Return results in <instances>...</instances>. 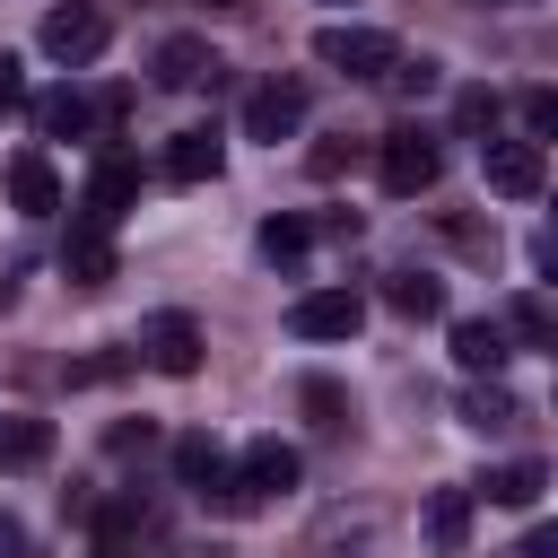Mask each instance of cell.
<instances>
[{
    "instance_id": "cell-1",
    "label": "cell",
    "mask_w": 558,
    "mask_h": 558,
    "mask_svg": "<svg viewBox=\"0 0 558 558\" xmlns=\"http://www.w3.org/2000/svg\"><path fill=\"white\" fill-rule=\"evenodd\" d=\"M375 174H384V192H392V201H418V192L445 174V148H436L418 122H392V131L375 140Z\"/></svg>"
},
{
    "instance_id": "cell-2",
    "label": "cell",
    "mask_w": 558,
    "mask_h": 558,
    "mask_svg": "<svg viewBox=\"0 0 558 558\" xmlns=\"http://www.w3.org/2000/svg\"><path fill=\"white\" fill-rule=\"evenodd\" d=\"M314 61L340 70V78H392V70H401V44H392L384 26H323V35H314Z\"/></svg>"
},
{
    "instance_id": "cell-3",
    "label": "cell",
    "mask_w": 558,
    "mask_h": 558,
    "mask_svg": "<svg viewBox=\"0 0 558 558\" xmlns=\"http://www.w3.org/2000/svg\"><path fill=\"white\" fill-rule=\"evenodd\" d=\"M305 131V78H262L253 96H244V140H296Z\"/></svg>"
},
{
    "instance_id": "cell-4",
    "label": "cell",
    "mask_w": 558,
    "mask_h": 558,
    "mask_svg": "<svg viewBox=\"0 0 558 558\" xmlns=\"http://www.w3.org/2000/svg\"><path fill=\"white\" fill-rule=\"evenodd\" d=\"M357 323H366V296L357 288H314V296L288 305V331L296 340H357Z\"/></svg>"
},
{
    "instance_id": "cell-5",
    "label": "cell",
    "mask_w": 558,
    "mask_h": 558,
    "mask_svg": "<svg viewBox=\"0 0 558 558\" xmlns=\"http://www.w3.org/2000/svg\"><path fill=\"white\" fill-rule=\"evenodd\" d=\"M201 349H209V340H201V323H192V314H174V305L140 323V357H148L157 375H201Z\"/></svg>"
},
{
    "instance_id": "cell-6",
    "label": "cell",
    "mask_w": 558,
    "mask_h": 558,
    "mask_svg": "<svg viewBox=\"0 0 558 558\" xmlns=\"http://www.w3.org/2000/svg\"><path fill=\"white\" fill-rule=\"evenodd\" d=\"M480 174H488V192L532 201V192L549 183V157H541V140H488V148H480Z\"/></svg>"
},
{
    "instance_id": "cell-7",
    "label": "cell",
    "mask_w": 558,
    "mask_h": 558,
    "mask_svg": "<svg viewBox=\"0 0 558 558\" xmlns=\"http://www.w3.org/2000/svg\"><path fill=\"white\" fill-rule=\"evenodd\" d=\"M235 480H244V497H253V506H270V497H288V488L305 480V462H296V445L253 436V445H244V462H235Z\"/></svg>"
},
{
    "instance_id": "cell-8",
    "label": "cell",
    "mask_w": 558,
    "mask_h": 558,
    "mask_svg": "<svg viewBox=\"0 0 558 558\" xmlns=\"http://www.w3.org/2000/svg\"><path fill=\"white\" fill-rule=\"evenodd\" d=\"M35 44H44L61 70H78V61H96V52H105V17L70 0V9H52V17H44V35H35Z\"/></svg>"
},
{
    "instance_id": "cell-9",
    "label": "cell",
    "mask_w": 558,
    "mask_h": 558,
    "mask_svg": "<svg viewBox=\"0 0 558 558\" xmlns=\"http://www.w3.org/2000/svg\"><path fill=\"white\" fill-rule=\"evenodd\" d=\"M131 201H140V166H131V157H96V174H87V192H78V218H87V227H113Z\"/></svg>"
},
{
    "instance_id": "cell-10",
    "label": "cell",
    "mask_w": 558,
    "mask_h": 558,
    "mask_svg": "<svg viewBox=\"0 0 558 558\" xmlns=\"http://www.w3.org/2000/svg\"><path fill=\"white\" fill-rule=\"evenodd\" d=\"M218 166H227V140L209 122H192V131L166 140V183H218Z\"/></svg>"
},
{
    "instance_id": "cell-11",
    "label": "cell",
    "mask_w": 558,
    "mask_h": 558,
    "mask_svg": "<svg viewBox=\"0 0 558 558\" xmlns=\"http://www.w3.org/2000/svg\"><path fill=\"white\" fill-rule=\"evenodd\" d=\"M61 270H70V288H105V279H113V227L70 218V235H61Z\"/></svg>"
},
{
    "instance_id": "cell-12",
    "label": "cell",
    "mask_w": 558,
    "mask_h": 558,
    "mask_svg": "<svg viewBox=\"0 0 558 558\" xmlns=\"http://www.w3.org/2000/svg\"><path fill=\"white\" fill-rule=\"evenodd\" d=\"M9 201H17L26 218H52V209H61V174H52L44 148H17V157H9Z\"/></svg>"
},
{
    "instance_id": "cell-13",
    "label": "cell",
    "mask_w": 558,
    "mask_h": 558,
    "mask_svg": "<svg viewBox=\"0 0 558 558\" xmlns=\"http://www.w3.org/2000/svg\"><path fill=\"white\" fill-rule=\"evenodd\" d=\"M96 122H105V105L78 96V87H44V96H35V131H44V140H78V131H96Z\"/></svg>"
},
{
    "instance_id": "cell-14",
    "label": "cell",
    "mask_w": 558,
    "mask_h": 558,
    "mask_svg": "<svg viewBox=\"0 0 558 558\" xmlns=\"http://www.w3.org/2000/svg\"><path fill=\"white\" fill-rule=\"evenodd\" d=\"M52 462V418L0 410V471H44Z\"/></svg>"
},
{
    "instance_id": "cell-15",
    "label": "cell",
    "mask_w": 558,
    "mask_h": 558,
    "mask_svg": "<svg viewBox=\"0 0 558 558\" xmlns=\"http://www.w3.org/2000/svg\"><path fill=\"white\" fill-rule=\"evenodd\" d=\"M514 349H506V323H488V314H471V323H453V366L462 375H497Z\"/></svg>"
},
{
    "instance_id": "cell-16",
    "label": "cell",
    "mask_w": 558,
    "mask_h": 558,
    "mask_svg": "<svg viewBox=\"0 0 558 558\" xmlns=\"http://www.w3.org/2000/svg\"><path fill=\"white\" fill-rule=\"evenodd\" d=\"M427 541H436V558L471 549V488H427Z\"/></svg>"
},
{
    "instance_id": "cell-17",
    "label": "cell",
    "mask_w": 558,
    "mask_h": 558,
    "mask_svg": "<svg viewBox=\"0 0 558 558\" xmlns=\"http://www.w3.org/2000/svg\"><path fill=\"white\" fill-rule=\"evenodd\" d=\"M201 78H218V52L201 35H166L157 44V87H201Z\"/></svg>"
},
{
    "instance_id": "cell-18",
    "label": "cell",
    "mask_w": 558,
    "mask_h": 558,
    "mask_svg": "<svg viewBox=\"0 0 558 558\" xmlns=\"http://www.w3.org/2000/svg\"><path fill=\"white\" fill-rule=\"evenodd\" d=\"M462 418H471L480 436H506V427H523V401H514L497 375H471V392H462Z\"/></svg>"
},
{
    "instance_id": "cell-19",
    "label": "cell",
    "mask_w": 558,
    "mask_h": 558,
    "mask_svg": "<svg viewBox=\"0 0 558 558\" xmlns=\"http://www.w3.org/2000/svg\"><path fill=\"white\" fill-rule=\"evenodd\" d=\"M384 305H392L401 323H436V314H445V279H427V270H392V279H384Z\"/></svg>"
},
{
    "instance_id": "cell-20",
    "label": "cell",
    "mask_w": 558,
    "mask_h": 558,
    "mask_svg": "<svg viewBox=\"0 0 558 558\" xmlns=\"http://www.w3.org/2000/svg\"><path fill=\"white\" fill-rule=\"evenodd\" d=\"M174 471H183V488H192V497H209L235 462L218 453V436H174Z\"/></svg>"
},
{
    "instance_id": "cell-21",
    "label": "cell",
    "mask_w": 558,
    "mask_h": 558,
    "mask_svg": "<svg viewBox=\"0 0 558 558\" xmlns=\"http://www.w3.org/2000/svg\"><path fill=\"white\" fill-rule=\"evenodd\" d=\"M541 488H549V471H541V462H506V471H488V480H480V497H488V506H532Z\"/></svg>"
},
{
    "instance_id": "cell-22",
    "label": "cell",
    "mask_w": 558,
    "mask_h": 558,
    "mask_svg": "<svg viewBox=\"0 0 558 558\" xmlns=\"http://www.w3.org/2000/svg\"><path fill=\"white\" fill-rule=\"evenodd\" d=\"M506 331H523V340L558 349V305H549V296H514V305H506Z\"/></svg>"
},
{
    "instance_id": "cell-23",
    "label": "cell",
    "mask_w": 558,
    "mask_h": 558,
    "mask_svg": "<svg viewBox=\"0 0 558 558\" xmlns=\"http://www.w3.org/2000/svg\"><path fill=\"white\" fill-rule=\"evenodd\" d=\"M453 122L488 148V140H497V96H488V87H462V96H453Z\"/></svg>"
},
{
    "instance_id": "cell-24",
    "label": "cell",
    "mask_w": 558,
    "mask_h": 558,
    "mask_svg": "<svg viewBox=\"0 0 558 558\" xmlns=\"http://www.w3.org/2000/svg\"><path fill=\"white\" fill-rule=\"evenodd\" d=\"M305 244H314V227H305V218H288V209H279V218H262V253H270V262H296Z\"/></svg>"
},
{
    "instance_id": "cell-25",
    "label": "cell",
    "mask_w": 558,
    "mask_h": 558,
    "mask_svg": "<svg viewBox=\"0 0 558 558\" xmlns=\"http://www.w3.org/2000/svg\"><path fill=\"white\" fill-rule=\"evenodd\" d=\"M305 410H314V427H349V392L331 375H305Z\"/></svg>"
},
{
    "instance_id": "cell-26",
    "label": "cell",
    "mask_w": 558,
    "mask_h": 558,
    "mask_svg": "<svg viewBox=\"0 0 558 558\" xmlns=\"http://www.w3.org/2000/svg\"><path fill=\"white\" fill-rule=\"evenodd\" d=\"M96 541H105V558H113L122 541H140V506H131V497H113V506H96Z\"/></svg>"
},
{
    "instance_id": "cell-27",
    "label": "cell",
    "mask_w": 558,
    "mask_h": 558,
    "mask_svg": "<svg viewBox=\"0 0 558 558\" xmlns=\"http://www.w3.org/2000/svg\"><path fill=\"white\" fill-rule=\"evenodd\" d=\"M523 131L532 140H558V87H523Z\"/></svg>"
},
{
    "instance_id": "cell-28",
    "label": "cell",
    "mask_w": 558,
    "mask_h": 558,
    "mask_svg": "<svg viewBox=\"0 0 558 558\" xmlns=\"http://www.w3.org/2000/svg\"><path fill=\"white\" fill-rule=\"evenodd\" d=\"M340 166H349V140H314V157H305V174H314V183H331Z\"/></svg>"
},
{
    "instance_id": "cell-29",
    "label": "cell",
    "mask_w": 558,
    "mask_h": 558,
    "mask_svg": "<svg viewBox=\"0 0 558 558\" xmlns=\"http://www.w3.org/2000/svg\"><path fill=\"white\" fill-rule=\"evenodd\" d=\"M392 87H401V96H427V87H436V61H401Z\"/></svg>"
},
{
    "instance_id": "cell-30",
    "label": "cell",
    "mask_w": 558,
    "mask_h": 558,
    "mask_svg": "<svg viewBox=\"0 0 558 558\" xmlns=\"http://www.w3.org/2000/svg\"><path fill=\"white\" fill-rule=\"evenodd\" d=\"M0 105H26V70H17V52H0Z\"/></svg>"
},
{
    "instance_id": "cell-31",
    "label": "cell",
    "mask_w": 558,
    "mask_h": 558,
    "mask_svg": "<svg viewBox=\"0 0 558 558\" xmlns=\"http://www.w3.org/2000/svg\"><path fill=\"white\" fill-rule=\"evenodd\" d=\"M532 262H541V279H558V227H541V235H532Z\"/></svg>"
},
{
    "instance_id": "cell-32",
    "label": "cell",
    "mask_w": 558,
    "mask_h": 558,
    "mask_svg": "<svg viewBox=\"0 0 558 558\" xmlns=\"http://www.w3.org/2000/svg\"><path fill=\"white\" fill-rule=\"evenodd\" d=\"M523 558H558V523H541V532L523 541Z\"/></svg>"
},
{
    "instance_id": "cell-33",
    "label": "cell",
    "mask_w": 558,
    "mask_h": 558,
    "mask_svg": "<svg viewBox=\"0 0 558 558\" xmlns=\"http://www.w3.org/2000/svg\"><path fill=\"white\" fill-rule=\"evenodd\" d=\"M17 549H26V532H17L9 514H0V558H17Z\"/></svg>"
},
{
    "instance_id": "cell-34",
    "label": "cell",
    "mask_w": 558,
    "mask_h": 558,
    "mask_svg": "<svg viewBox=\"0 0 558 558\" xmlns=\"http://www.w3.org/2000/svg\"><path fill=\"white\" fill-rule=\"evenodd\" d=\"M96 558H105V549H96Z\"/></svg>"
}]
</instances>
